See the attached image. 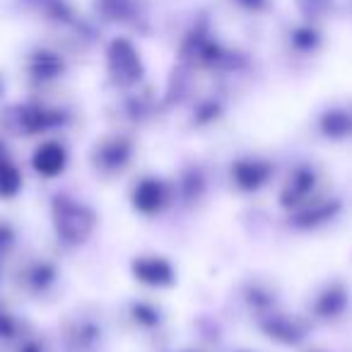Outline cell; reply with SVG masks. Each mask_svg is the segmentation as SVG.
<instances>
[{"instance_id": "4", "label": "cell", "mask_w": 352, "mask_h": 352, "mask_svg": "<svg viewBox=\"0 0 352 352\" xmlns=\"http://www.w3.org/2000/svg\"><path fill=\"white\" fill-rule=\"evenodd\" d=\"M169 201V188L160 179H142L133 191V206L140 210L142 215H155Z\"/></svg>"}, {"instance_id": "17", "label": "cell", "mask_w": 352, "mask_h": 352, "mask_svg": "<svg viewBox=\"0 0 352 352\" xmlns=\"http://www.w3.org/2000/svg\"><path fill=\"white\" fill-rule=\"evenodd\" d=\"M94 3L107 20H126L133 12V0H94Z\"/></svg>"}, {"instance_id": "11", "label": "cell", "mask_w": 352, "mask_h": 352, "mask_svg": "<svg viewBox=\"0 0 352 352\" xmlns=\"http://www.w3.org/2000/svg\"><path fill=\"white\" fill-rule=\"evenodd\" d=\"M263 331L268 333L270 338L280 342H287V345H294L304 338V328L299 326L294 318L283 316V314H273L263 321Z\"/></svg>"}, {"instance_id": "22", "label": "cell", "mask_w": 352, "mask_h": 352, "mask_svg": "<svg viewBox=\"0 0 352 352\" xmlns=\"http://www.w3.org/2000/svg\"><path fill=\"white\" fill-rule=\"evenodd\" d=\"M12 333V321L6 311H0V338H8Z\"/></svg>"}, {"instance_id": "9", "label": "cell", "mask_w": 352, "mask_h": 352, "mask_svg": "<svg viewBox=\"0 0 352 352\" xmlns=\"http://www.w3.org/2000/svg\"><path fill=\"white\" fill-rule=\"evenodd\" d=\"M63 68H65L63 58H60L56 51H49V49H36L34 54L30 56V63H27V70H30V75L36 82L56 80L63 73Z\"/></svg>"}, {"instance_id": "10", "label": "cell", "mask_w": 352, "mask_h": 352, "mask_svg": "<svg viewBox=\"0 0 352 352\" xmlns=\"http://www.w3.org/2000/svg\"><path fill=\"white\" fill-rule=\"evenodd\" d=\"M314 186H316V176H314V171L309 169V166H299V169L289 176L287 186H285L283 203L285 206H297V203H302L304 198L314 191Z\"/></svg>"}, {"instance_id": "18", "label": "cell", "mask_w": 352, "mask_h": 352, "mask_svg": "<svg viewBox=\"0 0 352 352\" xmlns=\"http://www.w3.org/2000/svg\"><path fill=\"white\" fill-rule=\"evenodd\" d=\"M333 8V0H297V10L307 22H316L326 17Z\"/></svg>"}, {"instance_id": "21", "label": "cell", "mask_w": 352, "mask_h": 352, "mask_svg": "<svg viewBox=\"0 0 352 352\" xmlns=\"http://www.w3.org/2000/svg\"><path fill=\"white\" fill-rule=\"evenodd\" d=\"M234 3L249 12H261L265 6H268V0H234Z\"/></svg>"}, {"instance_id": "6", "label": "cell", "mask_w": 352, "mask_h": 352, "mask_svg": "<svg viewBox=\"0 0 352 352\" xmlns=\"http://www.w3.org/2000/svg\"><path fill=\"white\" fill-rule=\"evenodd\" d=\"M273 174V166L265 160H239L232 166L234 184L244 191H258Z\"/></svg>"}, {"instance_id": "3", "label": "cell", "mask_w": 352, "mask_h": 352, "mask_svg": "<svg viewBox=\"0 0 352 352\" xmlns=\"http://www.w3.org/2000/svg\"><path fill=\"white\" fill-rule=\"evenodd\" d=\"M8 126H15L17 133H39L49 126H56L60 121V113L51 111V109L44 107H32V104H25V107H12L8 111Z\"/></svg>"}, {"instance_id": "15", "label": "cell", "mask_w": 352, "mask_h": 352, "mask_svg": "<svg viewBox=\"0 0 352 352\" xmlns=\"http://www.w3.org/2000/svg\"><path fill=\"white\" fill-rule=\"evenodd\" d=\"M289 41L297 51H314L318 44H321V32L316 30L314 22H304V25L294 27L292 34H289Z\"/></svg>"}, {"instance_id": "1", "label": "cell", "mask_w": 352, "mask_h": 352, "mask_svg": "<svg viewBox=\"0 0 352 352\" xmlns=\"http://www.w3.org/2000/svg\"><path fill=\"white\" fill-rule=\"evenodd\" d=\"M54 225L56 232L68 244H80L94 230V215L87 206L73 201V198H56L54 203Z\"/></svg>"}, {"instance_id": "20", "label": "cell", "mask_w": 352, "mask_h": 352, "mask_svg": "<svg viewBox=\"0 0 352 352\" xmlns=\"http://www.w3.org/2000/svg\"><path fill=\"white\" fill-rule=\"evenodd\" d=\"M30 280H32V285H34L36 289H44L46 285L54 280V270H51V265L39 263V265H34V268H32Z\"/></svg>"}, {"instance_id": "14", "label": "cell", "mask_w": 352, "mask_h": 352, "mask_svg": "<svg viewBox=\"0 0 352 352\" xmlns=\"http://www.w3.org/2000/svg\"><path fill=\"white\" fill-rule=\"evenodd\" d=\"M345 289L340 287V285H333V287H328L326 292L318 297L316 302V314L323 318H333L338 316V314L345 309Z\"/></svg>"}, {"instance_id": "13", "label": "cell", "mask_w": 352, "mask_h": 352, "mask_svg": "<svg viewBox=\"0 0 352 352\" xmlns=\"http://www.w3.org/2000/svg\"><path fill=\"white\" fill-rule=\"evenodd\" d=\"M321 131L328 138H345L347 133H352V116L345 109H331V111L323 113Z\"/></svg>"}, {"instance_id": "19", "label": "cell", "mask_w": 352, "mask_h": 352, "mask_svg": "<svg viewBox=\"0 0 352 352\" xmlns=\"http://www.w3.org/2000/svg\"><path fill=\"white\" fill-rule=\"evenodd\" d=\"M333 215V208L328 206V203H321V206H316L314 210H307L299 215V225H316V222H323V220H331Z\"/></svg>"}, {"instance_id": "23", "label": "cell", "mask_w": 352, "mask_h": 352, "mask_svg": "<svg viewBox=\"0 0 352 352\" xmlns=\"http://www.w3.org/2000/svg\"><path fill=\"white\" fill-rule=\"evenodd\" d=\"M22 352H39V347H36L34 342H30V345H27V347H25V350H22Z\"/></svg>"}, {"instance_id": "8", "label": "cell", "mask_w": 352, "mask_h": 352, "mask_svg": "<svg viewBox=\"0 0 352 352\" xmlns=\"http://www.w3.org/2000/svg\"><path fill=\"white\" fill-rule=\"evenodd\" d=\"M131 142L126 138H111V140H102L97 145V164L104 171H118L128 164L131 160Z\"/></svg>"}, {"instance_id": "16", "label": "cell", "mask_w": 352, "mask_h": 352, "mask_svg": "<svg viewBox=\"0 0 352 352\" xmlns=\"http://www.w3.org/2000/svg\"><path fill=\"white\" fill-rule=\"evenodd\" d=\"M22 188V174L15 164L0 160V198H12Z\"/></svg>"}, {"instance_id": "2", "label": "cell", "mask_w": 352, "mask_h": 352, "mask_svg": "<svg viewBox=\"0 0 352 352\" xmlns=\"http://www.w3.org/2000/svg\"><path fill=\"white\" fill-rule=\"evenodd\" d=\"M107 70L111 80L121 87H131L142 80L145 65H142L140 51L135 49L131 39L126 36H116L111 44L107 46Z\"/></svg>"}, {"instance_id": "5", "label": "cell", "mask_w": 352, "mask_h": 352, "mask_svg": "<svg viewBox=\"0 0 352 352\" xmlns=\"http://www.w3.org/2000/svg\"><path fill=\"white\" fill-rule=\"evenodd\" d=\"M133 275L140 283L152 285V287H166L174 283V268L169 261L160 258V256H140L133 261Z\"/></svg>"}, {"instance_id": "12", "label": "cell", "mask_w": 352, "mask_h": 352, "mask_svg": "<svg viewBox=\"0 0 352 352\" xmlns=\"http://www.w3.org/2000/svg\"><path fill=\"white\" fill-rule=\"evenodd\" d=\"M34 12H39L44 20H51L56 25H73L75 12L68 0H27Z\"/></svg>"}, {"instance_id": "7", "label": "cell", "mask_w": 352, "mask_h": 352, "mask_svg": "<svg viewBox=\"0 0 352 352\" xmlns=\"http://www.w3.org/2000/svg\"><path fill=\"white\" fill-rule=\"evenodd\" d=\"M65 162H68V155H65V147L60 142H44L34 150V157H32V164H34L36 174L46 176V179H54L60 171L65 169Z\"/></svg>"}]
</instances>
